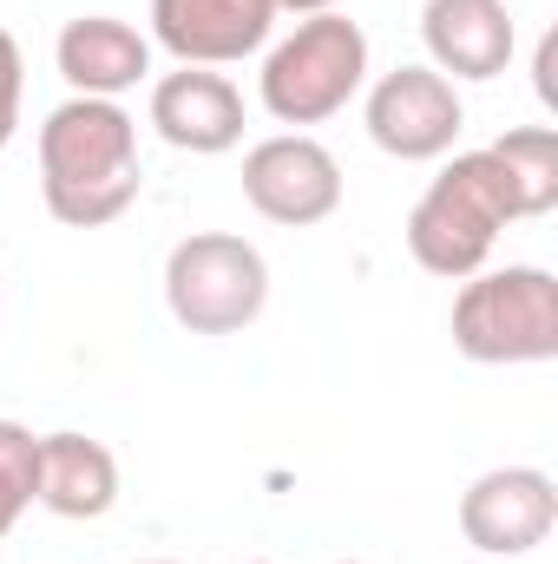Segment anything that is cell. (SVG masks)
<instances>
[{"mask_svg": "<svg viewBox=\"0 0 558 564\" xmlns=\"http://www.w3.org/2000/svg\"><path fill=\"white\" fill-rule=\"evenodd\" d=\"M139 119L119 99H66L40 126V197L66 230L119 224L139 204Z\"/></svg>", "mask_w": 558, "mask_h": 564, "instance_id": "cell-1", "label": "cell"}, {"mask_svg": "<svg viewBox=\"0 0 558 564\" xmlns=\"http://www.w3.org/2000/svg\"><path fill=\"white\" fill-rule=\"evenodd\" d=\"M506 224H526L506 164L493 151H453L408 210V257L427 276L466 282L486 270Z\"/></svg>", "mask_w": 558, "mask_h": 564, "instance_id": "cell-2", "label": "cell"}, {"mask_svg": "<svg viewBox=\"0 0 558 564\" xmlns=\"http://www.w3.org/2000/svg\"><path fill=\"white\" fill-rule=\"evenodd\" d=\"M362 86H368V33H362V20H348L335 7L296 20V33L264 53V73H257L264 112L296 132L348 112Z\"/></svg>", "mask_w": 558, "mask_h": 564, "instance_id": "cell-3", "label": "cell"}, {"mask_svg": "<svg viewBox=\"0 0 558 564\" xmlns=\"http://www.w3.org/2000/svg\"><path fill=\"white\" fill-rule=\"evenodd\" d=\"M453 348L480 368H533L558 355V276L539 263L480 270L453 295Z\"/></svg>", "mask_w": 558, "mask_h": 564, "instance_id": "cell-4", "label": "cell"}, {"mask_svg": "<svg viewBox=\"0 0 558 564\" xmlns=\"http://www.w3.org/2000/svg\"><path fill=\"white\" fill-rule=\"evenodd\" d=\"M270 302V263L237 230H191L164 257V308L191 335H244Z\"/></svg>", "mask_w": 558, "mask_h": 564, "instance_id": "cell-5", "label": "cell"}, {"mask_svg": "<svg viewBox=\"0 0 558 564\" xmlns=\"http://www.w3.org/2000/svg\"><path fill=\"white\" fill-rule=\"evenodd\" d=\"M368 139L382 144L388 158L401 164H433L447 158L460 132H466V106H460V86L433 66H395L368 86Z\"/></svg>", "mask_w": 558, "mask_h": 564, "instance_id": "cell-6", "label": "cell"}, {"mask_svg": "<svg viewBox=\"0 0 558 564\" xmlns=\"http://www.w3.org/2000/svg\"><path fill=\"white\" fill-rule=\"evenodd\" d=\"M244 197L282 230H309L342 210V164L309 132H277L244 151Z\"/></svg>", "mask_w": 558, "mask_h": 564, "instance_id": "cell-7", "label": "cell"}, {"mask_svg": "<svg viewBox=\"0 0 558 564\" xmlns=\"http://www.w3.org/2000/svg\"><path fill=\"white\" fill-rule=\"evenodd\" d=\"M558 486L539 466H493L460 492V539L486 558H526L552 539Z\"/></svg>", "mask_w": 558, "mask_h": 564, "instance_id": "cell-8", "label": "cell"}, {"mask_svg": "<svg viewBox=\"0 0 558 564\" xmlns=\"http://www.w3.org/2000/svg\"><path fill=\"white\" fill-rule=\"evenodd\" d=\"M270 26V0H151V40L178 66H237L264 53Z\"/></svg>", "mask_w": 558, "mask_h": 564, "instance_id": "cell-9", "label": "cell"}, {"mask_svg": "<svg viewBox=\"0 0 558 564\" xmlns=\"http://www.w3.org/2000/svg\"><path fill=\"white\" fill-rule=\"evenodd\" d=\"M151 126L171 151L217 158L244 144V93L217 66H178L151 86Z\"/></svg>", "mask_w": 558, "mask_h": 564, "instance_id": "cell-10", "label": "cell"}, {"mask_svg": "<svg viewBox=\"0 0 558 564\" xmlns=\"http://www.w3.org/2000/svg\"><path fill=\"white\" fill-rule=\"evenodd\" d=\"M427 66L447 79H500L513 66L519 26L506 0H427L420 7Z\"/></svg>", "mask_w": 558, "mask_h": 564, "instance_id": "cell-11", "label": "cell"}, {"mask_svg": "<svg viewBox=\"0 0 558 564\" xmlns=\"http://www.w3.org/2000/svg\"><path fill=\"white\" fill-rule=\"evenodd\" d=\"M53 66L79 99H119L139 79H151V33H139L119 13H79L60 26Z\"/></svg>", "mask_w": 558, "mask_h": 564, "instance_id": "cell-12", "label": "cell"}, {"mask_svg": "<svg viewBox=\"0 0 558 564\" xmlns=\"http://www.w3.org/2000/svg\"><path fill=\"white\" fill-rule=\"evenodd\" d=\"M33 506L53 519H106L119 506V459L93 433H40V479Z\"/></svg>", "mask_w": 558, "mask_h": 564, "instance_id": "cell-13", "label": "cell"}, {"mask_svg": "<svg viewBox=\"0 0 558 564\" xmlns=\"http://www.w3.org/2000/svg\"><path fill=\"white\" fill-rule=\"evenodd\" d=\"M506 177H513V197H519V217H552L558 210V132L552 126H513L486 144Z\"/></svg>", "mask_w": 558, "mask_h": 564, "instance_id": "cell-14", "label": "cell"}, {"mask_svg": "<svg viewBox=\"0 0 558 564\" xmlns=\"http://www.w3.org/2000/svg\"><path fill=\"white\" fill-rule=\"evenodd\" d=\"M33 479H40V433L20 421H0V539L33 506Z\"/></svg>", "mask_w": 558, "mask_h": 564, "instance_id": "cell-15", "label": "cell"}, {"mask_svg": "<svg viewBox=\"0 0 558 564\" xmlns=\"http://www.w3.org/2000/svg\"><path fill=\"white\" fill-rule=\"evenodd\" d=\"M20 93H26V59H20V40L0 26V151L20 132Z\"/></svg>", "mask_w": 558, "mask_h": 564, "instance_id": "cell-16", "label": "cell"}, {"mask_svg": "<svg viewBox=\"0 0 558 564\" xmlns=\"http://www.w3.org/2000/svg\"><path fill=\"white\" fill-rule=\"evenodd\" d=\"M329 7H335V0H270V13H296V20H309V13H329Z\"/></svg>", "mask_w": 558, "mask_h": 564, "instance_id": "cell-17", "label": "cell"}, {"mask_svg": "<svg viewBox=\"0 0 558 564\" xmlns=\"http://www.w3.org/2000/svg\"><path fill=\"white\" fill-rule=\"evenodd\" d=\"M144 564H178V558H144Z\"/></svg>", "mask_w": 558, "mask_h": 564, "instance_id": "cell-18", "label": "cell"}, {"mask_svg": "<svg viewBox=\"0 0 558 564\" xmlns=\"http://www.w3.org/2000/svg\"><path fill=\"white\" fill-rule=\"evenodd\" d=\"M342 564H368V558H342Z\"/></svg>", "mask_w": 558, "mask_h": 564, "instance_id": "cell-19", "label": "cell"}]
</instances>
